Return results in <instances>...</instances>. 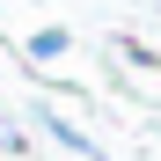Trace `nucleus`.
I'll return each instance as SVG.
<instances>
[{
  "mask_svg": "<svg viewBox=\"0 0 161 161\" xmlns=\"http://www.w3.org/2000/svg\"><path fill=\"white\" fill-rule=\"evenodd\" d=\"M66 44H73V37L59 30V22H51V30H30V59H37V66H51V59H66Z\"/></svg>",
  "mask_w": 161,
  "mask_h": 161,
  "instance_id": "2",
  "label": "nucleus"
},
{
  "mask_svg": "<svg viewBox=\"0 0 161 161\" xmlns=\"http://www.w3.org/2000/svg\"><path fill=\"white\" fill-rule=\"evenodd\" d=\"M37 125H44V132H51V139H59L66 154H80V161H103V147H95V139H88L80 125H66L59 110H37Z\"/></svg>",
  "mask_w": 161,
  "mask_h": 161,
  "instance_id": "1",
  "label": "nucleus"
}]
</instances>
